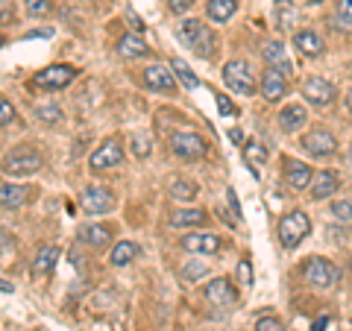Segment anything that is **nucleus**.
Instances as JSON below:
<instances>
[{"mask_svg":"<svg viewBox=\"0 0 352 331\" xmlns=\"http://www.w3.org/2000/svg\"><path fill=\"white\" fill-rule=\"evenodd\" d=\"M235 9H238V0H208V3H206L208 18L217 21V24H223V21L232 18Z\"/></svg>","mask_w":352,"mask_h":331,"instance_id":"obj_25","label":"nucleus"},{"mask_svg":"<svg viewBox=\"0 0 352 331\" xmlns=\"http://www.w3.org/2000/svg\"><path fill=\"white\" fill-rule=\"evenodd\" d=\"M335 191H340V179L335 170H317L314 182H311V200H329Z\"/></svg>","mask_w":352,"mask_h":331,"instance_id":"obj_17","label":"nucleus"},{"mask_svg":"<svg viewBox=\"0 0 352 331\" xmlns=\"http://www.w3.org/2000/svg\"><path fill=\"white\" fill-rule=\"evenodd\" d=\"M176 36L182 38V44H188L197 56L208 59L214 53V32H212V27H206L203 21H194V18L182 21V24L176 27Z\"/></svg>","mask_w":352,"mask_h":331,"instance_id":"obj_1","label":"nucleus"},{"mask_svg":"<svg viewBox=\"0 0 352 331\" xmlns=\"http://www.w3.org/2000/svg\"><path fill=\"white\" fill-rule=\"evenodd\" d=\"M27 200V187L21 185H3L0 187V205H3V212H15V208H21Z\"/></svg>","mask_w":352,"mask_h":331,"instance_id":"obj_22","label":"nucleus"},{"mask_svg":"<svg viewBox=\"0 0 352 331\" xmlns=\"http://www.w3.org/2000/svg\"><path fill=\"white\" fill-rule=\"evenodd\" d=\"M256 331H285V326L279 323L276 317H261L256 323Z\"/></svg>","mask_w":352,"mask_h":331,"instance_id":"obj_37","label":"nucleus"},{"mask_svg":"<svg viewBox=\"0 0 352 331\" xmlns=\"http://www.w3.org/2000/svg\"><path fill=\"white\" fill-rule=\"evenodd\" d=\"M109 238H112V231H109L106 226L91 223V226H82V229H80V240H82V244H88V247H94V249L106 247Z\"/></svg>","mask_w":352,"mask_h":331,"instance_id":"obj_24","label":"nucleus"},{"mask_svg":"<svg viewBox=\"0 0 352 331\" xmlns=\"http://www.w3.org/2000/svg\"><path fill=\"white\" fill-rule=\"evenodd\" d=\"M12 120H15V109H12V103H9L6 97H3V100H0V124L9 126Z\"/></svg>","mask_w":352,"mask_h":331,"instance_id":"obj_38","label":"nucleus"},{"mask_svg":"<svg viewBox=\"0 0 352 331\" xmlns=\"http://www.w3.org/2000/svg\"><path fill=\"white\" fill-rule=\"evenodd\" d=\"M206 223V212L203 208H182V212L170 214V226L185 229V226H203Z\"/></svg>","mask_w":352,"mask_h":331,"instance_id":"obj_26","label":"nucleus"},{"mask_svg":"<svg viewBox=\"0 0 352 331\" xmlns=\"http://www.w3.org/2000/svg\"><path fill=\"white\" fill-rule=\"evenodd\" d=\"M305 3H320V0H305Z\"/></svg>","mask_w":352,"mask_h":331,"instance_id":"obj_48","label":"nucleus"},{"mask_svg":"<svg viewBox=\"0 0 352 331\" xmlns=\"http://www.w3.org/2000/svg\"><path fill=\"white\" fill-rule=\"evenodd\" d=\"M27 12L32 18H44L53 12V0H27Z\"/></svg>","mask_w":352,"mask_h":331,"instance_id":"obj_35","label":"nucleus"},{"mask_svg":"<svg viewBox=\"0 0 352 331\" xmlns=\"http://www.w3.org/2000/svg\"><path fill=\"white\" fill-rule=\"evenodd\" d=\"M323 326H326V319H320V323L314 326V331H323Z\"/></svg>","mask_w":352,"mask_h":331,"instance_id":"obj_46","label":"nucleus"},{"mask_svg":"<svg viewBox=\"0 0 352 331\" xmlns=\"http://www.w3.org/2000/svg\"><path fill=\"white\" fill-rule=\"evenodd\" d=\"M206 273H208V264H206V261H188V264H185V267H182V275H185V279H188V282H194V279H203Z\"/></svg>","mask_w":352,"mask_h":331,"instance_id":"obj_34","label":"nucleus"},{"mask_svg":"<svg viewBox=\"0 0 352 331\" xmlns=\"http://www.w3.org/2000/svg\"><path fill=\"white\" fill-rule=\"evenodd\" d=\"M135 255H138V247L132 244V240H120V244L112 249V258L109 261H112V267H126Z\"/></svg>","mask_w":352,"mask_h":331,"instance_id":"obj_29","label":"nucleus"},{"mask_svg":"<svg viewBox=\"0 0 352 331\" xmlns=\"http://www.w3.org/2000/svg\"><path fill=\"white\" fill-rule=\"evenodd\" d=\"M76 71L71 68V65H50V68H44L36 73V88H44V91H59V88H65L68 82H74Z\"/></svg>","mask_w":352,"mask_h":331,"instance_id":"obj_7","label":"nucleus"},{"mask_svg":"<svg viewBox=\"0 0 352 331\" xmlns=\"http://www.w3.org/2000/svg\"><path fill=\"white\" fill-rule=\"evenodd\" d=\"M302 97L314 106H329L338 97V91H335L332 82L323 80V76H308V80L302 82Z\"/></svg>","mask_w":352,"mask_h":331,"instance_id":"obj_10","label":"nucleus"},{"mask_svg":"<svg viewBox=\"0 0 352 331\" xmlns=\"http://www.w3.org/2000/svg\"><path fill=\"white\" fill-rule=\"evenodd\" d=\"M144 85L150 88V91L170 94L176 88V80H173V73L164 68V65H150V68H144Z\"/></svg>","mask_w":352,"mask_h":331,"instance_id":"obj_16","label":"nucleus"},{"mask_svg":"<svg viewBox=\"0 0 352 331\" xmlns=\"http://www.w3.org/2000/svg\"><path fill=\"white\" fill-rule=\"evenodd\" d=\"M335 21H338V27L352 30V0H338V6H335Z\"/></svg>","mask_w":352,"mask_h":331,"instance_id":"obj_32","label":"nucleus"},{"mask_svg":"<svg viewBox=\"0 0 352 331\" xmlns=\"http://www.w3.org/2000/svg\"><path fill=\"white\" fill-rule=\"evenodd\" d=\"M294 44H296V50H300L302 56H320V53L326 50L323 38L317 36L314 30H300V32L294 36Z\"/></svg>","mask_w":352,"mask_h":331,"instance_id":"obj_19","label":"nucleus"},{"mask_svg":"<svg viewBox=\"0 0 352 331\" xmlns=\"http://www.w3.org/2000/svg\"><path fill=\"white\" fill-rule=\"evenodd\" d=\"M124 161V150H120L118 141H106V144H100L91 159H88V168L91 170H109V168H118V164Z\"/></svg>","mask_w":352,"mask_h":331,"instance_id":"obj_11","label":"nucleus"},{"mask_svg":"<svg viewBox=\"0 0 352 331\" xmlns=\"http://www.w3.org/2000/svg\"><path fill=\"white\" fill-rule=\"evenodd\" d=\"M311 231V220H308L302 212H288L279 220V240L285 249H294L302 244V238H308Z\"/></svg>","mask_w":352,"mask_h":331,"instance_id":"obj_2","label":"nucleus"},{"mask_svg":"<svg viewBox=\"0 0 352 331\" xmlns=\"http://www.w3.org/2000/svg\"><path fill=\"white\" fill-rule=\"evenodd\" d=\"M244 161H247V168L252 170V176L258 179L264 161H267V147L258 144V141H252V144H247V150H244Z\"/></svg>","mask_w":352,"mask_h":331,"instance_id":"obj_23","label":"nucleus"},{"mask_svg":"<svg viewBox=\"0 0 352 331\" xmlns=\"http://www.w3.org/2000/svg\"><path fill=\"white\" fill-rule=\"evenodd\" d=\"M41 168V156L32 147H18L3 159V170L12 176H32Z\"/></svg>","mask_w":352,"mask_h":331,"instance_id":"obj_5","label":"nucleus"},{"mask_svg":"<svg viewBox=\"0 0 352 331\" xmlns=\"http://www.w3.org/2000/svg\"><path fill=\"white\" fill-rule=\"evenodd\" d=\"M217 109H220V112H223V115H235V106L229 103L226 97H217Z\"/></svg>","mask_w":352,"mask_h":331,"instance_id":"obj_42","label":"nucleus"},{"mask_svg":"<svg viewBox=\"0 0 352 331\" xmlns=\"http://www.w3.org/2000/svg\"><path fill=\"white\" fill-rule=\"evenodd\" d=\"M285 182H288L294 191H305V187H311L314 173L302 161H285Z\"/></svg>","mask_w":352,"mask_h":331,"instance_id":"obj_18","label":"nucleus"},{"mask_svg":"<svg viewBox=\"0 0 352 331\" xmlns=\"http://www.w3.org/2000/svg\"><path fill=\"white\" fill-rule=\"evenodd\" d=\"M170 71L176 73V80H179L185 88H191V91H194L197 85H200V80H197V73H194V71H191L182 59H173V62H170Z\"/></svg>","mask_w":352,"mask_h":331,"instance_id":"obj_31","label":"nucleus"},{"mask_svg":"<svg viewBox=\"0 0 352 331\" xmlns=\"http://www.w3.org/2000/svg\"><path fill=\"white\" fill-rule=\"evenodd\" d=\"M132 150H135V156H138V159H144L147 152H150V141H147V135H135V138H132Z\"/></svg>","mask_w":352,"mask_h":331,"instance_id":"obj_39","label":"nucleus"},{"mask_svg":"<svg viewBox=\"0 0 352 331\" xmlns=\"http://www.w3.org/2000/svg\"><path fill=\"white\" fill-rule=\"evenodd\" d=\"M223 82L241 97H250L256 91V76H252L250 65L244 59H232V62L223 65Z\"/></svg>","mask_w":352,"mask_h":331,"instance_id":"obj_4","label":"nucleus"},{"mask_svg":"<svg viewBox=\"0 0 352 331\" xmlns=\"http://www.w3.org/2000/svg\"><path fill=\"white\" fill-rule=\"evenodd\" d=\"M238 279H241V284H252V264L247 258L238 261Z\"/></svg>","mask_w":352,"mask_h":331,"instance_id":"obj_40","label":"nucleus"},{"mask_svg":"<svg viewBox=\"0 0 352 331\" xmlns=\"http://www.w3.org/2000/svg\"><path fill=\"white\" fill-rule=\"evenodd\" d=\"M302 150L311 152L314 159H329L332 152L338 150V138L332 135L329 129H311L308 135L302 138Z\"/></svg>","mask_w":352,"mask_h":331,"instance_id":"obj_8","label":"nucleus"},{"mask_svg":"<svg viewBox=\"0 0 352 331\" xmlns=\"http://www.w3.org/2000/svg\"><path fill=\"white\" fill-rule=\"evenodd\" d=\"M229 138H232V141H235V144H241V141H244V135H241V132H238V129H232V132H229Z\"/></svg>","mask_w":352,"mask_h":331,"instance_id":"obj_44","label":"nucleus"},{"mask_svg":"<svg viewBox=\"0 0 352 331\" xmlns=\"http://www.w3.org/2000/svg\"><path fill=\"white\" fill-rule=\"evenodd\" d=\"M294 24H296V6L291 0H276V27L294 30Z\"/></svg>","mask_w":352,"mask_h":331,"instance_id":"obj_30","label":"nucleus"},{"mask_svg":"<svg viewBox=\"0 0 352 331\" xmlns=\"http://www.w3.org/2000/svg\"><path fill=\"white\" fill-rule=\"evenodd\" d=\"M258 91L261 97L267 103H276L285 97V91H288V82H285V73H279L276 68H267L261 73V80H258Z\"/></svg>","mask_w":352,"mask_h":331,"instance_id":"obj_13","label":"nucleus"},{"mask_svg":"<svg viewBox=\"0 0 352 331\" xmlns=\"http://www.w3.org/2000/svg\"><path fill=\"white\" fill-rule=\"evenodd\" d=\"M346 106H349V112H352V91L346 94Z\"/></svg>","mask_w":352,"mask_h":331,"instance_id":"obj_47","label":"nucleus"},{"mask_svg":"<svg viewBox=\"0 0 352 331\" xmlns=\"http://www.w3.org/2000/svg\"><path fill=\"white\" fill-rule=\"evenodd\" d=\"M170 150L179 159H200L206 152V141L197 132H173L170 135Z\"/></svg>","mask_w":352,"mask_h":331,"instance_id":"obj_9","label":"nucleus"},{"mask_svg":"<svg viewBox=\"0 0 352 331\" xmlns=\"http://www.w3.org/2000/svg\"><path fill=\"white\" fill-rule=\"evenodd\" d=\"M229 205H232V212H235V214H241V208H238V200H235V194H232V191H229Z\"/></svg>","mask_w":352,"mask_h":331,"instance_id":"obj_43","label":"nucleus"},{"mask_svg":"<svg viewBox=\"0 0 352 331\" xmlns=\"http://www.w3.org/2000/svg\"><path fill=\"white\" fill-rule=\"evenodd\" d=\"M182 249L197 252V255H214L220 249V238L214 231H191V235L182 238Z\"/></svg>","mask_w":352,"mask_h":331,"instance_id":"obj_14","label":"nucleus"},{"mask_svg":"<svg viewBox=\"0 0 352 331\" xmlns=\"http://www.w3.org/2000/svg\"><path fill=\"white\" fill-rule=\"evenodd\" d=\"M206 299L214 308H232L238 302V290L232 288L229 279H212L206 284Z\"/></svg>","mask_w":352,"mask_h":331,"instance_id":"obj_12","label":"nucleus"},{"mask_svg":"<svg viewBox=\"0 0 352 331\" xmlns=\"http://www.w3.org/2000/svg\"><path fill=\"white\" fill-rule=\"evenodd\" d=\"M261 56H264V62H267V68H276L285 76L294 73V62L288 59V50H285L282 41H267L264 50H261Z\"/></svg>","mask_w":352,"mask_h":331,"instance_id":"obj_15","label":"nucleus"},{"mask_svg":"<svg viewBox=\"0 0 352 331\" xmlns=\"http://www.w3.org/2000/svg\"><path fill=\"white\" fill-rule=\"evenodd\" d=\"M197 194H200V187H197L194 182H188V179H173L170 182V196L173 200L191 203V200H197Z\"/></svg>","mask_w":352,"mask_h":331,"instance_id":"obj_28","label":"nucleus"},{"mask_svg":"<svg viewBox=\"0 0 352 331\" xmlns=\"http://www.w3.org/2000/svg\"><path fill=\"white\" fill-rule=\"evenodd\" d=\"M168 6H170V12L185 15V12H188V9L194 6V0H168Z\"/></svg>","mask_w":352,"mask_h":331,"instance_id":"obj_41","label":"nucleus"},{"mask_svg":"<svg viewBox=\"0 0 352 331\" xmlns=\"http://www.w3.org/2000/svg\"><path fill=\"white\" fill-rule=\"evenodd\" d=\"M302 279L305 284H311V288H335L338 279H340V273L332 261H326V258H308L305 261V267H302Z\"/></svg>","mask_w":352,"mask_h":331,"instance_id":"obj_3","label":"nucleus"},{"mask_svg":"<svg viewBox=\"0 0 352 331\" xmlns=\"http://www.w3.org/2000/svg\"><path fill=\"white\" fill-rule=\"evenodd\" d=\"M36 115H38V120H44V124H59V120L65 117L59 106H38Z\"/></svg>","mask_w":352,"mask_h":331,"instance_id":"obj_36","label":"nucleus"},{"mask_svg":"<svg viewBox=\"0 0 352 331\" xmlns=\"http://www.w3.org/2000/svg\"><path fill=\"white\" fill-rule=\"evenodd\" d=\"M346 164L352 168V144H349V150H346Z\"/></svg>","mask_w":352,"mask_h":331,"instance_id":"obj_45","label":"nucleus"},{"mask_svg":"<svg viewBox=\"0 0 352 331\" xmlns=\"http://www.w3.org/2000/svg\"><path fill=\"white\" fill-rule=\"evenodd\" d=\"M332 217L340 220V223L352 226V200H335L332 203Z\"/></svg>","mask_w":352,"mask_h":331,"instance_id":"obj_33","label":"nucleus"},{"mask_svg":"<svg viewBox=\"0 0 352 331\" xmlns=\"http://www.w3.org/2000/svg\"><path fill=\"white\" fill-rule=\"evenodd\" d=\"M80 203H82V212L85 214H106V212H112V205H115V196L109 187L103 185H88L82 196H80Z\"/></svg>","mask_w":352,"mask_h":331,"instance_id":"obj_6","label":"nucleus"},{"mask_svg":"<svg viewBox=\"0 0 352 331\" xmlns=\"http://www.w3.org/2000/svg\"><path fill=\"white\" fill-rule=\"evenodd\" d=\"M56 261H59V249H56V247H50V244L41 247L38 255H36V261H32V273H50Z\"/></svg>","mask_w":352,"mask_h":331,"instance_id":"obj_27","label":"nucleus"},{"mask_svg":"<svg viewBox=\"0 0 352 331\" xmlns=\"http://www.w3.org/2000/svg\"><path fill=\"white\" fill-rule=\"evenodd\" d=\"M308 120L305 115V109L300 103H291V106H285L282 112H279V126L282 132H296V129H302V124Z\"/></svg>","mask_w":352,"mask_h":331,"instance_id":"obj_21","label":"nucleus"},{"mask_svg":"<svg viewBox=\"0 0 352 331\" xmlns=\"http://www.w3.org/2000/svg\"><path fill=\"white\" fill-rule=\"evenodd\" d=\"M147 41L138 36V32H126L124 38L118 41V53L124 59H141V56H147Z\"/></svg>","mask_w":352,"mask_h":331,"instance_id":"obj_20","label":"nucleus"}]
</instances>
